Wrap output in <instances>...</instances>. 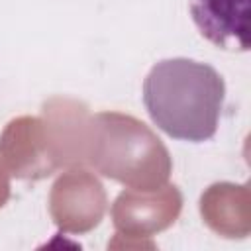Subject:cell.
<instances>
[{
	"mask_svg": "<svg viewBox=\"0 0 251 251\" xmlns=\"http://www.w3.org/2000/svg\"><path fill=\"white\" fill-rule=\"evenodd\" d=\"M226 84L208 63L165 59L143 80V104L153 124L175 139L200 143L218 129Z\"/></svg>",
	"mask_w": 251,
	"mask_h": 251,
	"instance_id": "1",
	"label": "cell"
},
{
	"mask_svg": "<svg viewBox=\"0 0 251 251\" xmlns=\"http://www.w3.org/2000/svg\"><path fill=\"white\" fill-rule=\"evenodd\" d=\"M84 163L102 176L137 190L163 186L173 171L171 155L155 131L122 112L88 116Z\"/></svg>",
	"mask_w": 251,
	"mask_h": 251,
	"instance_id": "2",
	"label": "cell"
},
{
	"mask_svg": "<svg viewBox=\"0 0 251 251\" xmlns=\"http://www.w3.org/2000/svg\"><path fill=\"white\" fill-rule=\"evenodd\" d=\"M0 161L16 178L39 180L63 169L45 120L20 116L0 135Z\"/></svg>",
	"mask_w": 251,
	"mask_h": 251,
	"instance_id": "3",
	"label": "cell"
},
{
	"mask_svg": "<svg viewBox=\"0 0 251 251\" xmlns=\"http://www.w3.org/2000/svg\"><path fill=\"white\" fill-rule=\"evenodd\" d=\"M108 198L102 182L82 167H71L51 186L49 214L53 224L67 233L94 229L106 214Z\"/></svg>",
	"mask_w": 251,
	"mask_h": 251,
	"instance_id": "4",
	"label": "cell"
},
{
	"mask_svg": "<svg viewBox=\"0 0 251 251\" xmlns=\"http://www.w3.org/2000/svg\"><path fill=\"white\" fill-rule=\"evenodd\" d=\"M182 210V194L175 184L153 190L129 188L118 194L112 204V220L118 235L151 237L171 227Z\"/></svg>",
	"mask_w": 251,
	"mask_h": 251,
	"instance_id": "5",
	"label": "cell"
},
{
	"mask_svg": "<svg viewBox=\"0 0 251 251\" xmlns=\"http://www.w3.org/2000/svg\"><path fill=\"white\" fill-rule=\"evenodd\" d=\"M190 16L216 47L249 49V0H190Z\"/></svg>",
	"mask_w": 251,
	"mask_h": 251,
	"instance_id": "6",
	"label": "cell"
},
{
	"mask_svg": "<svg viewBox=\"0 0 251 251\" xmlns=\"http://www.w3.org/2000/svg\"><path fill=\"white\" fill-rule=\"evenodd\" d=\"M204 224L222 237L243 239L251 231V192L249 184L216 182L200 196Z\"/></svg>",
	"mask_w": 251,
	"mask_h": 251,
	"instance_id": "7",
	"label": "cell"
},
{
	"mask_svg": "<svg viewBox=\"0 0 251 251\" xmlns=\"http://www.w3.org/2000/svg\"><path fill=\"white\" fill-rule=\"evenodd\" d=\"M8 198H10V176L4 163L0 161V208L8 202Z\"/></svg>",
	"mask_w": 251,
	"mask_h": 251,
	"instance_id": "8",
	"label": "cell"
}]
</instances>
